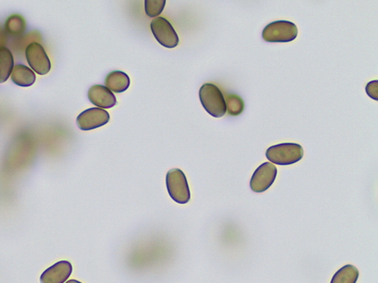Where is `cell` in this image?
Segmentation results:
<instances>
[{"mask_svg": "<svg viewBox=\"0 0 378 283\" xmlns=\"http://www.w3.org/2000/svg\"><path fill=\"white\" fill-rule=\"evenodd\" d=\"M72 272V264L69 261H58L41 274L40 283H65L69 279Z\"/></svg>", "mask_w": 378, "mask_h": 283, "instance_id": "9c48e42d", "label": "cell"}, {"mask_svg": "<svg viewBox=\"0 0 378 283\" xmlns=\"http://www.w3.org/2000/svg\"><path fill=\"white\" fill-rule=\"evenodd\" d=\"M359 271L354 265L343 266L333 276L331 283H356Z\"/></svg>", "mask_w": 378, "mask_h": 283, "instance_id": "5bb4252c", "label": "cell"}, {"mask_svg": "<svg viewBox=\"0 0 378 283\" xmlns=\"http://www.w3.org/2000/svg\"><path fill=\"white\" fill-rule=\"evenodd\" d=\"M28 65L37 74L44 76L51 70V62L43 46L38 42H32L25 51Z\"/></svg>", "mask_w": 378, "mask_h": 283, "instance_id": "52a82bcc", "label": "cell"}, {"mask_svg": "<svg viewBox=\"0 0 378 283\" xmlns=\"http://www.w3.org/2000/svg\"><path fill=\"white\" fill-rule=\"evenodd\" d=\"M11 79L19 87H29L35 83L36 75L30 67L24 65H17L13 68Z\"/></svg>", "mask_w": 378, "mask_h": 283, "instance_id": "7c38bea8", "label": "cell"}, {"mask_svg": "<svg viewBox=\"0 0 378 283\" xmlns=\"http://www.w3.org/2000/svg\"><path fill=\"white\" fill-rule=\"evenodd\" d=\"M105 84L109 90H112L115 93H122L129 89L130 80L127 74L120 71H115L108 74Z\"/></svg>", "mask_w": 378, "mask_h": 283, "instance_id": "8fae6325", "label": "cell"}, {"mask_svg": "<svg viewBox=\"0 0 378 283\" xmlns=\"http://www.w3.org/2000/svg\"><path fill=\"white\" fill-rule=\"evenodd\" d=\"M368 96L376 101L378 100V81L368 83L366 87Z\"/></svg>", "mask_w": 378, "mask_h": 283, "instance_id": "ac0fdd59", "label": "cell"}, {"mask_svg": "<svg viewBox=\"0 0 378 283\" xmlns=\"http://www.w3.org/2000/svg\"><path fill=\"white\" fill-rule=\"evenodd\" d=\"M88 98L92 105L105 109L112 108L117 105V99L112 91L102 85H95L88 92Z\"/></svg>", "mask_w": 378, "mask_h": 283, "instance_id": "30bf717a", "label": "cell"}, {"mask_svg": "<svg viewBox=\"0 0 378 283\" xmlns=\"http://www.w3.org/2000/svg\"><path fill=\"white\" fill-rule=\"evenodd\" d=\"M151 29L160 44L167 49L178 46L180 39L172 24L163 17H157L151 23Z\"/></svg>", "mask_w": 378, "mask_h": 283, "instance_id": "5b68a950", "label": "cell"}, {"mask_svg": "<svg viewBox=\"0 0 378 283\" xmlns=\"http://www.w3.org/2000/svg\"><path fill=\"white\" fill-rule=\"evenodd\" d=\"M225 100L226 108L231 116L237 117L245 110V102L237 94H230Z\"/></svg>", "mask_w": 378, "mask_h": 283, "instance_id": "2e32d148", "label": "cell"}, {"mask_svg": "<svg viewBox=\"0 0 378 283\" xmlns=\"http://www.w3.org/2000/svg\"><path fill=\"white\" fill-rule=\"evenodd\" d=\"M199 98L207 112L221 118L226 114V103L221 90L212 83H205L199 90Z\"/></svg>", "mask_w": 378, "mask_h": 283, "instance_id": "7a4b0ae2", "label": "cell"}, {"mask_svg": "<svg viewBox=\"0 0 378 283\" xmlns=\"http://www.w3.org/2000/svg\"><path fill=\"white\" fill-rule=\"evenodd\" d=\"M110 120V115L106 110L92 108L83 111L77 118L80 130L90 131L106 125Z\"/></svg>", "mask_w": 378, "mask_h": 283, "instance_id": "ba28073f", "label": "cell"}, {"mask_svg": "<svg viewBox=\"0 0 378 283\" xmlns=\"http://www.w3.org/2000/svg\"><path fill=\"white\" fill-rule=\"evenodd\" d=\"M278 170L271 162H264L255 171L250 179V187L255 193H264L274 184Z\"/></svg>", "mask_w": 378, "mask_h": 283, "instance_id": "8992f818", "label": "cell"}, {"mask_svg": "<svg viewBox=\"0 0 378 283\" xmlns=\"http://www.w3.org/2000/svg\"><path fill=\"white\" fill-rule=\"evenodd\" d=\"M166 5V0H146L145 10L150 18L161 15Z\"/></svg>", "mask_w": 378, "mask_h": 283, "instance_id": "e0dca14e", "label": "cell"}, {"mask_svg": "<svg viewBox=\"0 0 378 283\" xmlns=\"http://www.w3.org/2000/svg\"><path fill=\"white\" fill-rule=\"evenodd\" d=\"M14 67L12 51L5 46L0 47V83H3L10 78Z\"/></svg>", "mask_w": 378, "mask_h": 283, "instance_id": "4fadbf2b", "label": "cell"}, {"mask_svg": "<svg viewBox=\"0 0 378 283\" xmlns=\"http://www.w3.org/2000/svg\"><path fill=\"white\" fill-rule=\"evenodd\" d=\"M304 148L296 143H283L272 146L266 152V158L273 164L290 166L297 164L304 157Z\"/></svg>", "mask_w": 378, "mask_h": 283, "instance_id": "6da1fadb", "label": "cell"}, {"mask_svg": "<svg viewBox=\"0 0 378 283\" xmlns=\"http://www.w3.org/2000/svg\"><path fill=\"white\" fill-rule=\"evenodd\" d=\"M166 186L171 199L179 204L190 201L191 192L186 175L180 169H173L166 175Z\"/></svg>", "mask_w": 378, "mask_h": 283, "instance_id": "3957f363", "label": "cell"}, {"mask_svg": "<svg viewBox=\"0 0 378 283\" xmlns=\"http://www.w3.org/2000/svg\"><path fill=\"white\" fill-rule=\"evenodd\" d=\"M298 35L295 24L289 21H277L266 26L262 33L263 39L268 42H290Z\"/></svg>", "mask_w": 378, "mask_h": 283, "instance_id": "277c9868", "label": "cell"}, {"mask_svg": "<svg viewBox=\"0 0 378 283\" xmlns=\"http://www.w3.org/2000/svg\"><path fill=\"white\" fill-rule=\"evenodd\" d=\"M65 283H83V282L76 280H71L67 281Z\"/></svg>", "mask_w": 378, "mask_h": 283, "instance_id": "d6986e66", "label": "cell"}, {"mask_svg": "<svg viewBox=\"0 0 378 283\" xmlns=\"http://www.w3.org/2000/svg\"><path fill=\"white\" fill-rule=\"evenodd\" d=\"M25 29H26V21L20 15H12L6 21L5 30L10 35L19 36Z\"/></svg>", "mask_w": 378, "mask_h": 283, "instance_id": "9a60e30c", "label": "cell"}]
</instances>
